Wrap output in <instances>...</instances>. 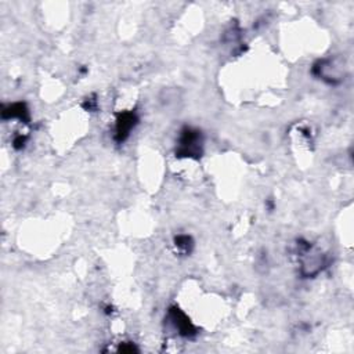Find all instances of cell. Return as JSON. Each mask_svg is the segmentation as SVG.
<instances>
[{"label":"cell","mask_w":354,"mask_h":354,"mask_svg":"<svg viewBox=\"0 0 354 354\" xmlns=\"http://www.w3.org/2000/svg\"><path fill=\"white\" fill-rule=\"evenodd\" d=\"M136 125V117L133 114H123L119 117L117 123V139L119 141H123L129 136L131 127Z\"/></svg>","instance_id":"6da1fadb"},{"label":"cell","mask_w":354,"mask_h":354,"mask_svg":"<svg viewBox=\"0 0 354 354\" xmlns=\"http://www.w3.org/2000/svg\"><path fill=\"white\" fill-rule=\"evenodd\" d=\"M26 110H25L24 104H14V105H10L9 110H5L3 111V118H15L18 117L20 119H24L25 114H26Z\"/></svg>","instance_id":"7a4b0ae2"}]
</instances>
